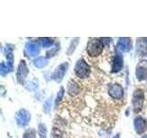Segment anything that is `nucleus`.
Wrapping results in <instances>:
<instances>
[{
    "label": "nucleus",
    "instance_id": "1",
    "mask_svg": "<svg viewBox=\"0 0 147 138\" xmlns=\"http://www.w3.org/2000/svg\"><path fill=\"white\" fill-rule=\"evenodd\" d=\"M103 47H104V43L102 41H100L99 39L93 38V39H90V41L87 43L86 52L90 56L96 57L102 53Z\"/></svg>",
    "mask_w": 147,
    "mask_h": 138
},
{
    "label": "nucleus",
    "instance_id": "2",
    "mask_svg": "<svg viewBox=\"0 0 147 138\" xmlns=\"http://www.w3.org/2000/svg\"><path fill=\"white\" fill-rule=\"evenodd\" d=\"M75 74L79 78L88 77L90 74V67L84 59H79L75 67Z\"/></svg>",
    "mask_w": 147,
    "mask_h": 138
},
{
    "label": "nucleus",
    "instance_id": "3",
    "mask_svg": "<svg viewBox=\"0 0 147 138\" xmlns=\"http://www.w3.org/2000/svg\"><path fill=\"white\" fill-rule=\"evenodd\" d=\"M144 100V92L142 89H137L132 96V106L135 112H140Z\"/></svg>",
    "mask_w": 147,
    "mask_h": 138
},
{
    "label": "nucleus",
    "instance_id": "4",
    "mask_svg": "<svg viewBox=\"0 0 147 138\" xmlns=\"http://www.w3.org/2000/svg\"><path fill=\"white\" fill-rule=\"evenodd\" d=\"M30 120V113L24 109L18 110L16 114V121L18 125L20 126L27 125L29 123Z\"/></svg>",
    "mask_w": 147,
    "mask_h": 138
},
{
    "label": "nucleus",
    "instance_id": "5",
    "mask_svg": "<svg viewBox=\"0 0 147 138\" xmlns=\"http://www.w3.org/2000/svg\"><path fill=\"white\" fill-rule=\"evenodd\" d=\"M28 73H29V70H28L27 64L25 63V61H20V66H18V72H17V79L18 81L20 83V84H23L26 79V76H28Z\"/></svg>",
    "mask_w": 147,
    "mask_h": 138
},
{
    "label": "nucleus",
    "instance_id": "6",
    "mask_svg": "<svg viewBox=\"0 0 147 138\" xmlns=\"http://www.w3.org/2000/svg\"><path fill=\"white\" fill-rule=\"evenodd\" d=\"M67 68H68V64L67 63H63L62 64H60V66L56 69H55V71L53 72L52 78H53V79H54L55 81L60 82L63 79V77L64 76V74L66 73Z\"/></svg>",
    "mask_w": 147,
    "mask_h": 138
},
{
    "label": "nucleus",
    "instance_id": "7",
    "mask_svg": "<svg viewBox=\"0 0 147 138\" xmlns=\"http://www.w3.org/2000/svg\"><path fill=\"white\" fill-rule=\"evenodd\" d=\"M136 76L139 81L145 80L147 78V62L142 61L136 68Z\"/></svg>",
    "mask_w": 147,
    "mask_h": 138
},
{
    "label": "nucleus",
    "instance_id": "8",
    "mask_svg": "<svg viewBox=\"0 0 147 138\" xmlns=\"http://www.w3.org/2000/svg\"><path fill=\"white\" fill-rule=\"evenodd\" d=\"M109 94L113 99H121L123 97V89L121 87V85L113 84L111 86H109Z\"/></svg>",
    "mask_w": 147,
    "mask_h": 138
},
{
    "label": "nucleus",
    "instance_id": "9",
    "mask_svg": "<svg viewBox=\"0 0 147 138\" xmlns=\"http://www.w3.org/2000/svg\"><path fill=\"white\" fill-rule=\"evenodd\" d=\"M146 127H147L146 120H144L141 116H138L135 118V120H134V129H135L137 133H139V135L142 133L146 130Z\"/></svg>",
    "mask_w": 147,
    "mask_h": 138
},
{
    "label": "nucleus",
    "instance_id": "10",
    "mask_svg": "<svg viewBox=\"0 0 147 138\" xmlns=\"http://www.w3.org/2000/svg\"><path fill=\"white\" fill-rule=\"evenodd\" d=\"M25 51L26 53L29 54L30 56H35V55H38L40 52V46L35 41H30L26 44Z\"/></svg>",
    "mask_w": 147,
    "mask_h": 138
},
{
    "label": "nucleus",
    "instance_id": "11",
    "mask_svg": "<svg viewBox=\"0 0 147 138\" xmlns=\"http://www.w3.org/2000/svg\"><path fill=\"white\" fill-rule=\"evenodd\" d=\"M122 66H123V59H122L121 54L116 52L115 56L113 58V63H112V68H111L112 72L116 73V72L121 71Z\"/></svg>",
    "mask_w": 147,
    "mask_h": 138
},
{
    "label": "nucleus",
    "instance_id": "12",
    "mask_svg": "<svg viewBox=\"0 0 147 138\" xmlns=\"http://www.w3.org/2000/svg\"><path fill=\"white\" fill-rule=\"evenodd\" d=\"M117 47L121 52H129L131 49V39L130 38H119Z\"/></svg>",
    "mask_w": 147,
    "mask_h": 138
},
{
    "label": "nucleus",
    "instance_id": "13",
    "mask_svg": "<svg viewBox=\"0 0 147 138\" xmlns=\"http://www.w3.org/2000/svg\"><path fill=\"white\" fill-rule=\"evenodd\" d=\"M68 93L74 96L76 95L80 92V87L78 86L77 83H76L74 80H71L70 82L68 83Z\"/></svg>",
    "mask_w": 147,
    "mask_h": 138
},
{
    "label": "nucleus",
    "instance_id": "14",
    "mask_svg": "<svg viewBox=\"0 0 147 138\" xmlns=\"http://www.w3.org/2000/svg\"><path fill=\"white\" fill-rule=\"evenodd\" d=\"M137 52L141 55H144L147 53V43L144 41H138L137 43Z\"/></svg>",
    "mask_w": 147,
    "mask_h": 138
},
{
    "label": "nucleus",
    "instance_id": "15",
    "mask_svg": "<svg viewBox=\"0 0 147 138\" xmlns=\"http://www.w3.org/2000/svg\"><path fill=\"white\" fill-rule=\"evenodd\" d=\"M34 66L36 67H38V68H42L44 66H47V64H48V60L44 58V57H38L37 59H35L34 61Z\"/></svg>",
    "mask_w": 147,
    "mask_h": 138
},
{
    "label": "nucleus",
    "instance_id": "16",
    "mask_svg": "<svg viewBox=\"0 0 147 138\" xmlns=\"http://www.w3.org/2000/svg\"><path fill=\"white\" fill-rule=\"evenodd\" d=\"M39 41L41 46H43L44 48L51 47V46L53 44V39H51V38H40Z\"/></svg>",
    "mask_w": 147,
    "mask_h": 138
},
{
    "label": "nucleus",
    "instance_id": "17",
    "mask_svg": "<svg viewBox=\"0 0 147 138\" xmlns=\"http://www.w3.org/2000/svg\"><path fill=\"white\" fill-rule=\"evenodd\" d=\"M38 133L40 138H46V135H47V130H46V127L44 124L40 123L39 127H38Z\"/></svg>",
    "mask_w": 147,
    "mask_h": 138
},
{
    "label": "nucleus",
    "instance_id": "18",
    "mask_svg": "<svg viewBox=\"0 0 147 138\" xmlns=\"http://www.w3.org/2000/svg\"><path fill=\"white\" fill-rule=\"evenodd\" d=\"M10 66H8V64H6L5 63H2L1 66H0V73H1L2 76H5L7 75V74L10 71Z\"/></svg>",
    "mask_w": 147,
    "mask_h": 138
},
{
    "label": "nucleus",
    "instance_id": "19",
    "mask_svg": "<svg viewBox=\"0 0 147 138\" xmlns=\"http://www.w3.org/2000/svg\"><path fill=\"white\" fill-rule=\"evenodd\" d=\"M35 135H36V133L33 129H29V130L25 132L23 138H35Z\"/></svg>",
    "mask_w": 147,
    "mask_h": 138
},
{
    "label": "nucleus",
    "instance_id": "20",
    "mask_svg": "<svg viewBox=\"0 0 147 138\" xmlns=\"http://www.w3.org/2000/svg\"><path fill=\"white\" fill-rule=\"evenodd\" d=\"M63 92H64V89H63V87H61L58 92V94H57V97H56V100H55V105L58 106V104L61 102V100H62V98H63Z\"/></svg>",
    "mask_w": 147,
    "mask_h": 138
},
{
    "label": "nucleus",
    "instance_id": "21",
    "mask_svg": "<svg viewBox=\"0 0 147 138\" xmlns=\"http://www.w3.org/2000/svg\"><path fill=\"white\" fill-rule=\"evenodd\" d=\"M51 108H52V99H49L46 100V102L44 103V106H43V110L45 112H49Z\"/></svg>",
    "mask_w": 147,
    "mask_h": 138
},
{
    "label": "nucleus",
    "instance_id": "22",
    "mask_svg": "<svg viewBox=\"0 0 147 138\" xmlns=\"http://www.w3.org/2000/svg\"><path fill=\"white\" fill-rule=\"evenodd\" d=\"M58 49H59V47H58V45H56L55 47H53L52 50L51 51H49V52H47V56L48 57H51V56H53L54 55V53L57 52L58 51Z\"/></svg>",
    "mask_w": 147,
    "mask_h": 138
},
{
    "label": "nucleus",
    "instance_id": "23",
    "mask_svg": "<svg viewBox=\"0 0 147 138\" xmlns=\"http://www.w3.org/2000/svg\"><path fill=\"white\" fill-rule=\"evenodd\" d=\"M114 138H119V135H116V136H115Z\"/></svg>",
    "mask_w": 147,
    "mask_h": 138
},
{
    "label": "nucleus",
    "instance_id": "24",
    "mask_svg": "<svg viewBox=\"0 0 147 138\" xmlns=\"http://www.w3.org/2000/svg\"><path fill=\"white\" fill-rule=\"evenodd\" d=\"M142 138H147V135H144V136H142Z\"/></svg>",
    "mask_w": 147,
    "mask_h": 138
}]
</instances>
